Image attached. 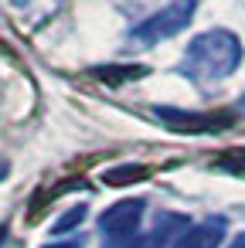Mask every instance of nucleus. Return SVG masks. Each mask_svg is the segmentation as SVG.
Here are the masks:
<instances>
[{
  "label": "nucleus",
  "instance_id": "nucleus-2",
  "mask_svg": "<svg viewBox=\"0 0 245 248\" xmlns=\"http://www.w3.org/2000/svg\"><path fill=\"white\" fill-rule=\"evenodd\" d=\"M194 14H197V0H170L167 7H160V11H153L150 17H143V21L130 31V38L140 41V45H160V41L180 34V31L194 21Z\"/></svg>",
  "mask_w": 245,
  "mask_h": 248
},
{
  "label": "nucleus",
  "instance_id": "nucleus-4",
  "mask_svg": "<svg viewBox=\"0 0 245 248\" xmlns=\"http://www.w3.org/2000/svg\"><path fill=\"white\" fill-rule=\"evenodd\" d=\"M157 119L170 129V133H211L218 126H228V119H218V116H197V112H184L177 106H157Z\"/></svg>",
  "mask_w": 245,
  "mask_h": 248
},
{
  "label": "nucleus",
  "instance_id": "nucleus-9",
  "mask_svg": "<svg viewBox=\"0 0 245 248\" xmlns=\"http://www.w3.org/2000/svg\"><path fill=\"white\" fill-rule=\"evenodd\" d=\"M218 167L231 170V173H245V150H228L218 156Z\"/></svg>",
  "mask_w": 245,
  "mask_h": 248
},
{
  "label": "nucleus",
  "instance_id": "nucleus-10",
  "mask_svg": "<svg viewBox=\"0 0 245 248\" xmlns=\"http://www.w3.org/2000/svg\"><path fill=\"white\" fill-rule=\"evenodd\" d=\"M45 248H82V241H55V245H45Z\"/></svg>",
  "mask_w": 245,
  "mask_h": 248
},
{
  "label": "nucleus",
  "instance_id": "nucleus-5",
  "mask_svg": "<svg viewBox=\"0 0 245 248\" xmlns=\"http://www.w3.org/2000/svg\"><path fill=\"white\" fill-rule=\"evenodd\" d=\"M225 231H228V221L225 217H204L197 224H187L177 234L174 248H218L225 241Z\"/></svg>",
  "mask_w": 245,
  "mask_h": 248
},
{
  "label": "nucleus",
  "instance_id": "nucleus-1",
  "mask_svg": "<svg viewBox=\"0 0 245 248\" xmlns=\"http://www.w3.org/2000/svg\"><path fill=\"white\" fill-rule=\"evenodd\" d=\"M242 58H245L242 38L228 28H211V31H201L197 38L187 41L177 72L187 82H194L197 89H211V85L225 82L228 75H235Z\"/></svg>",
  "mask_w": 245,
  "mask_h": 248
},
{
  "label": "nucleus",
  "instance_id": "nucleus-11",
  "mask_svg": "<svg viewBox=\"0 0 245 248\" xmlns=\"http://www.w3.org/2000/svg\"><path fill=\"white\" fill-rule=\"evenodd\" d=\"M7 173H11V163H7V160H4V156H0V180H4V177H7Z\"/></svg>",
  "mask_w": 245,
  "mask_h": 248
},
{
  "label": "nucleus",
  "instance_id": "nucleus-13",
  "mask_svg": "<svg viewBox=\"0 0 245 248\" xmlns=\"http://www.w3.org/2000/svg\"><path fill=\"white\" fill-rule=\"evenodd\" d=\"M4 238H7V224H0V245H4Z\"/></svg>",
  "mask_w": 245,
  "mask_h": 248
},
{
  "label": "nucleus",
  "instance_id": "nucleus-7",
  "mask_svg": "<svg viewBox=\"0 0 245 248\" xmlns=\"http://www.w3.org/2000/svg\"><path fill=\"white\" fill-rule=\"evenodd\" d=\"M143 177H147V167H140V163H123V167L102 170V184L106 187H130V184H136Z\"/></svg>",
  "mask_w": 245,
  "mask_h": 248
},
{
  "label": "nucleus",
  "instance_id": "nucleus-12",
  "mask_svg": "<svg viewBox=\"0 0 245 248\" xmlns=\"http://www.w3.org/2000/svg\"><path fill=\"white\" fill-rule=\"evenodd\" d=\"M228 248H245V234H238V238H235V241H231Z\"/></svg>",
  "mask_w": 245,
  "mask_h": 248
},
{
  "label": "nucleus",
  "instance_id": "nucleus-3",
  "mask_svg": "<svg viewBox=\"0 0 245 248\" xmlns=\"http://www.w3.org/2000/svg\"><path fill=\"white\" fill-rule=\"evenodd\" d=\"M143 211H147L143 197H123V201L109 204L102 211V217H99V231L106 238L102 248H126L136 238V228L143 221Z\"/></svg>",
  "mask_w": 245,
  "mask_h": 248
},
{
  "label": "nucleus",
  "instance_id": "nucleus-8",
  "mask_svg": "<svg viewBox=\"0 0 245 248\" xmlns=\"http://www.w3.org/2000/svg\"><path fill=\"white\" fill-rule=\"evenodd\" d=\"M82 221H85V207L79 204V207H68V211H65V217H58V221L51 224V231H55V234H65V231L79 228Z\"/></svg>",
  "mask_w": 245,
  "mask_h": 248
},
{
  "label": "nucleus",
  "instance_id": "nucleus-6",
  "mask_svg": "<svg viewBox=\"0 0 245 248\" xmlns=\"http://www.w3.org/2000/svg\"><path fill=\"white\" fill-rule=\"evenodd\" d=\"M147 72H150L147 65H102V68H92V75L99 82H109V85L130 82V78H143Z\"/></svg>",
  "mask_w": 245,
  "mask_h": 248
}]
</instances>
